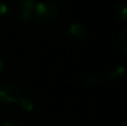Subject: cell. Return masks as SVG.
<instances>
[{
  "label": "cell",
  "instance_id": "1",
  "mask_svg": "<svg viewBox=\"0 0 127 126\" xmlns=\"http://www.w3.org/2000/svg\"><path fill=\"white\" fill-rule=\"evenodd\" d=\"M58 4L54 1H40L36 3L33 16L36 20L40 24L53 21L58 15Z\"/></svg>",
  "mask_w": 127,
  "mask_h": 126
},
{
  "label": "cell",
  "instance_id": "2",
  "mask_svg": "<svg viewBox=\"0 0 127 126\" xmlns=\"http://www.w3.org/2000/svg\"><path fill=\"white\" fill-rule=\"evenodd\" d=\"M24 98L21 89L12 84H4L0 86V103L2 104H16Z\"/></svg>",
  "mask_w": 127,
  "mask_h": 126
},
{
  "label": "cell",
  "instance_id": "3",
  "mask_svg": "<svg viewBox=\"0 0 127 126\" xmlns=\"http://www.w3.org/2000/svg\"><path fill=\"white\" fill-rule=\"evenodd\" d=\"M87 37V29L83 24L72 22L64 31V38L70 44L83 42Z\"/></svg>",
  "mask_w": 127,
  "mask_h": 126
},
{
  "label": "cell",
  "instance_id": "4",
  "mask_svg": "<svg viewBox=\"0 0 127 126\" xmlns=\"http://www.w3.org/2000/svg\"><path fill=\"white\" fill-rule=\"evenodd\" d=\"M19 7V22L21 25H27L31 21L35 11V0H18Z\"/></svg>",
  "mask_w": 127,
  "mask_h": 126
},
{
  "label": "cell",
  "instance_id": "5",
  "mask_svg": "<svg viewBox=\"0 0 127 126\" xmlns=\"http://www.w3.org/2000/svg\"><path fill=\"white\" fill-rule=\"evenodd\" d=\"M110 13L118 21H127V3L116 2L110 9Z\"/></svg>",
  "mask_w": 127,
  "mask_h": 126
},
{
  "label": "cell",
  "instance_id": "6",
  "mask_svg": "<svg viewBox=\"0 0 127 126\" xmlns=\"http://www.w3.org/2000/svg\"><path fill=\"white\" fill-rule=\"evenodd\" d=\"M127 69L124 65H119V64H115L113 65L109 68V70L107 71L106 75V79L110 80V79H121L124 76L126 75Z\"/></svg>",
  "mask_w": 127,
  "mask_h": 126
},
{
  "label": "cell",
  "instance_id": "7",
  "mask_svg": "<svg viewBox=\"0 0 127 126\" xmlns=\"http://www.w3.org/2000/svg\"><path fill=\"white\" fill-rule=\"evenodd\" d=\"M118 45H119V49L123 53V55L127 57V27L124 28L121 31V33H119Z\"/></svg>",
  "mask_w": 127,
  "mask_h": 126
},
{
  "label": "cell",
  "instance_id": "8",
  "mask_svg": "<svg viewBox=\"0 0 127 126\" xmlns=\"http://www.w3.org/2000/svg\"><path fill=\"white\" fill-rule=\"evenodd\" d=\"M20 105H21V108L26 112H31V111H33V108H35V103H33V100L29 97L22 98V99L20 100Z\"/></svg>",
  "mask_w": 127,
  "mask_h": 126
},
{
  "label": "cell",
  "instance_id": "9",
  "mask_svg": "<svg viewBox=\"0 0 127 126\" xmlns=\"http://www.w3.org/2000/svg\"><path fill=\"white\" fill-rule=\"evenodd\" d=\"M86 83H87V85L89 87H96V86H98L99 84L103 83V78L99 77V76L93 75V76H89V77L87 78Z\"/></svg>",
  "mask_w": 127,
  "mask_h": 126
},
{
  "label": "cell",
  "instance_id": "10",
  "mask_svg": "<svg viewBox=\"0 0 127 126\" xmlns=\"http://www.w3.org/2000/svg\"><path fill=\"white\" fill-rule=\"evenodd\" d=\"M10 12V7L7 2L0 1V16H7Z\"/></svg>",
  "mask_w": 127,
  "mask_h": 126
},
{
  "label": "cell",
  "instance_id": "11",
  "mask_svg": "<svg viewBox=\"0 0 127 126\" xmlns=\"http://www.w3.org/2000/svg\"><path fill=\"white\" fill-rule=\"evenodd\" d=\"M2 126H25V124L17 120H9L7 122H4V124Z\"/></svg>",
  "mask_w": 127,
  "mask_h": 126
},
{
  "label": "cell",
  "instance_id": "12",
  "mask_svg": "<svg viewBox=\"0 0 127 126\" xmlns=\"http://www.w3.org/2000/svg\"><path fill=\"white\" fill-rule=\"evenodd\" d=\"M3 67H4V63H3V60H2L1 58H0V71H2Z\"/></svg>",
  "mask_w": 127,
  "mask_h": 126
},
{
  "label": "cell",
  "instance_id": "13",
  "mask_svg": "<svg viewBox=\"0 0 127 126\" xmlns=\"http://www.w3.org/2000/svg\"><path fill=\"white\" fill-rule=\"evenodd\" d=\"M2 117H3V113H2V109L0 108V122L2 121Z\"/></svg>",
  "mask_w": 127,
  "mask_h": 126
},
{
  "label": "cell",
  "instance_id": "14",
  "mask_svg": "<svg viewBox=\"0 0 127 126\" xmlns=\"http://www.w3.org/2000/svg\"><path fill=\"white\" fill-rule=\"evenodd\" d=\"M59 1H68V0H59Z\"/></svg>",
  "mask_w": 127,
  "mask_h": 126
}]
</instances>
